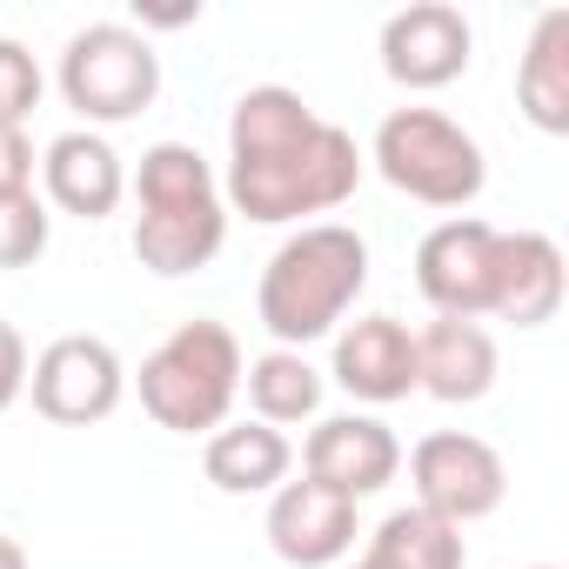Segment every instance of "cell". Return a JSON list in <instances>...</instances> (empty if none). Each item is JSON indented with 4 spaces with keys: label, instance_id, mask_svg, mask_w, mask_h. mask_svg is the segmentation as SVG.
I'll use <instances>...</instances> for the list:
<instances>
[{
    "label": "cell",
    "instance_id": "1",
    "mask_svg": "<svg viewBox=\"0 0 569 569\" xmlns=\"http://www.w3.org/2000/svg\"><path fill=\"white\" fill-rule=\"evenodd\" d=\"M362 188V148L322 121L296 88L261 81L228 108V188L221 201L261 228L329 214Z\"/></svg>",
    "mask_w": 569,
    "mask_h": 569
},
{
    "label": "cell",
    "instance_id": "2",
    "mask_svg": "<svg viewBox=\"0 0 569 569\" xmlns=\"http://www.w3.org/2000/svg\"><path fill=\"white\" fill-rule=\"evenodd\" d=\"M369 289V241L342 221H309L281 241L261 268L254 316L274 336V349H309L336 336V322Z\"/></svg>",
    "mask_w": 569,
    "mask_h": 569
},
{
    "label": "cell",
    "instance_id": "3",
    "mask_svg": "<svg viewBox=\"0 0 569 569\" xmlns=\"http://www.w3.org/2000/svg\"><path fill=\"white\" fill-rule=\"evenodd\" d=\"M134 261L148 274H194L221 254L228 241V201L201 148L188 141H154L134 168Z\"/></svg>",
    "mask_w": 569,
    "mask_h": 569
},
{
    "label": "cell",
    "instance_id": "4",
    "mask_svg": "<svg viewBox=\"0 0 569 569\" xmlns=\"http://www.w3.org/2000/svg\"><path fill=\"white\" fill-rule=\"evenodd\" d=\"M241 342H234V329H221V322H181L148 362H141V376H134V389H141V409L161 422V429H174V436H214L221 422H228V409H234V396H241Z\"/></svg>",
    "mask_w": 569,
    "mask_h": 569
},
{
    "label": "cell",
    "instance_id": "5",
    "mask_svg": "<svg viewBox=\"0 0 569 569\" xmlns=\"http://www.w3.org/2000/svg\"><path fill=\"white\" fill-rule=\"evenodd\" d=\"M369 161H376V174L396 194H409L422 208H469L482 194V181H489L482 141L462 121H449L442 108H396V114H382Z\"/></svg>",
    "mask_w": 569,
    "mask_h": 569
},
{
    "label": "cell",
    "instance_id": "6",
    "mask_svg": "<svg viewBox=\"0 0 569 569\" xmlns=\"http://www.w3.org/2000/svg\"><path fill=\"white\" fill-rule=\"evenodd\" d=\"M61 94L81 121H134L161 94V54L128 21H94L61 48Z\"/></svg>",
    "mask_w": 569,
    "mask_h": 569
},
{
    "label": "cell",
    "instance_id": "7",
    "mask_svg": "<svg viewBox=\"0 0 569 569\" xmlns=\"http://www.w3.org/2000/svg\"><path fill=\"white\" fill-rule=\"evenodd\" d=\"M409 482H416V509L442 516L449 529H469V522L496 516L502 496H509L502 456H496L482 436H469V429H436V436H422V442L409 449Z\"/></svg>",
    "mask_w": 569,
    "mask_h": 569
},
{
    "label": "cell",
    "instance_id": "8",
    "mask_svg": "<svg viewBox=\"0 0 569 569\" xmlns=\"http://www.w3.org/2000/svg\"><path fill=\"white\" fill-rule=\"evenodd\" d=\"M496 241L502 228L476 214H449L422 234L416 248V289L436 316L449 322H482L496 309Z\"/></svg>",
    "mask_w": 569,
    "mask_h": 569
},
{
    "label": "cell",
    "instance_id": "9",
    "mask_svg": "<svg viewBox=\"0 0 569 569\" xmlns=\"http://www.w3.org/2000/svg\"><path fill=\"white\" fill-rule=\"evenodd\" d=\"M28 396L48 422L61 429H88L108 422L128 396V369L114 356V342L101 336H54L34 362H28Z\"/></svg>",
    "mask_w": 569,
    "mask_h": 569
},
{
    "label": "cell",
    "instance_id": "10",
    "mask_svg": "<svg viewBox=\"0 0 569 569\" xmlns=\"http://www.w3.org/2000/svg\"><path fill=\"white\" fill-rule=\"evenodd\" d=\"M469 54H476V34H469L462 8H449V0H409V8H396L382 21V74L409 94L462 81Z\"/></svg>",
    "mask_w": 569,
    "mask_h": 569
},
{
    "label": "cell",
    "instance_id": "11",
    "mask_svg": "<svg viewBox=\"0 0 569 569\" xmlns=\"http://www.w3.org/2000/svg\"><path fill=\"white\" fill-rule=\"evenodd\" d=\"M268 549L289 569H329L356 549V502L316 476L281 482L268 496Z\"/></svg>",
    "mask_w": 569,
    "mask_h": 569
},
{
    "label": "cell",
    "instance_id": "12",
    "mask_svg": "<svg viewBox=\"0 0 569 569\" xmlns=\"http://www.w3.org/2000/svg\"><path fill=\"white\" fill-rule=\"evenodd\" d=\"M396 469H402V442H396V429L376 422V416H329V422H316L309 442H302V476L342 489L349 502L389 489Z\"/></svg>",
    "mask_w": 569,
    "mask_h": 569
},
{
    "label": "cell",
    "instance_id": "13",
    "mask_svg": "<svg viewBox=\"0 0 569 569\" xmlns=\"http://www.w3.org/2000/svg\"><path fill=\"white\" fill-rule=\"evenodd\" d=\"M41 181H48V201L61 214H81V221H108L128 194V168L108 148V134H94V128L54 134L41 154Z\"/></svg>",
    "mask_w": 569,
    "mask_h": 569
},
{
    "label": "cell",
    "instance_id": "14",
    "mask_svg": "<svg viewBox=\"0 0 569 569\" xmlns=\"http://www.w3.org/2000/svg\"><path fill=\"white\" fill-rule=\"evenodd\" d=\"M562 289H569L562 248L542 228H516V234L502 228V241H496V309L489 316H502L516 329H542V322H556Z\"/></svg>",
    "mask_w": 569,
    "mask_h": 569
},
{
    "label": "cell",
    "instance_id": "15",
    "mask_svg": "<svg viewBox=\"0 0 569 569\" xmlns=\"http://www.w3.org/2000/svg\"><path fill=\"white\" fill-rule=\"evenodd\" d=\"M336 382L356 402H402L416 389V336L396 316H362L336 336Z\"/></svg>",
    "mask_w": 569,
    "mask_h": 569
},
{
    "label": "cell",
    "instance_id": "16",
    "mask_svg": "<svg viewBox=\"0 0 569 569\" xmlns=\"http://www.w3.org/2000/svg\"><path fill=\"white\" fill-rule=\"evenodd\" d=\"M416 389H429L436 402H482L496 389V342H489V329L436 316L416 336Z\"/></svg>",
    "mask_w": 569,
    "mask_h": 569
},
{
    "label": "cell",
    "instance_id": "17",
    "mask_svg": "<svg viewBox=\"0 0 569 569\" xmlns=\"http://www.w3.org/2000/svg\"><path fill=\"white\" fill-rule=\"evenodd\" d=\"M289 462H296V442L268 429V422H221L201 449V476L221 489V496H274L289 482Z\"/></svg>",
    "mask_w": 569,
    "mask_h": 569
},
{
    "label": "cell",
    "instance_id": "18",
    "mask_svg": "<svg viewBox=\"0 0 569 569\" xmlns=\"http://www.w3.org/2000/svg\"><path fill=\"white\" fill-rule=\"evenodd\" d=\"M516 108L542 134H569V8H542L516 61Z\"/></svg>",
    "mask_w": 569,
    "mask_h": 569
},
{
    "label": "cell",
    "instance_id": "19",
    "mask_svg": "<svg viewBox=\"0 0 569 569\" xmlns=\"http://www.w3.org/2000/svg\"><path fill=\"white\" fill-rule=\"evenodd\" d=\"M241 389H248V409L254 422L268 429H289V422H309L322 409V376L302 349H268L241 369Z\"/></svg>",
    "mask_w": 569,
    "mask_h": 569
},
{
    "label": "cell",
    "instance_id": "20",
    "mask_svg": "<svg viewBox=\"0 0 569 569\" xmlns=\"http://www.w3.org/2000/svg\"><path fill=\"white\" fill-rule=\"evenodd\" d=\"M376 569H462L469 562V549H462V529H449L442 516H429V509H389L382 522H376V536H369V549H362Z\"/></svg>",
    "mask_w": 569,
    "mask_h": 569
},
{
    "label": "cell",
    "instance_id": "21",
    "mask_svg": "<svg viewBox=\"0 0 569 569\" xmlns=\"http://www.w3.org/2000/svg\"><path fill=\"white\" fill-rule=\"evenodd\" d=\"M48 234H54V214L34 188L0 194V268H34L48 254Z\"/></svg>",
    "mask_w": 569,
    "mask_h": 569
},
{
    "label": "cell",
    "instance_id": "22",
    "mask_svg": "<svg viewBox=\"0 0 569 569\" xmlns=\"http://www.w3.org/2000/svg\"><path fill=\"white\" fill-rule=\"evenodd\" d=\"M41 61L14 41V34H0V121L8 128H21L34 108H41Z\"/></svg>",
    "mask_w": 569,
    "mask_h": 569
},
{
    "label": "cell",
    "instance_id": "23",
    "mask_svg": "<svg viewBox=\"0 0 569 569\" xmlns=\"http://www.w3.org/2000/svg\"><path fill=\"white\" fill-rule=\"evenodd\" d=\"M28 188H34V141L28 128L0 121V194H28Z\"/></svg>",
    "mask_w": 569,
    "mask_h": 569
},
{
    "label": "cell",
    "instance_id": "24",
    "mask_svg": "<svg viewBox=\"0 0 569 569\" xmlns=\"http://www.w3.org/2000/svg\"><path fill=\"white\" fill-rule=\"evenodd\" d=\"M28 396V342L14 322H0V409H14Z\"/></svg>",
    "mask_w": 569,
    "mask_h": 569
},
{
    "label": "cell",
    "instance_id": "25",
    "mask_svg": "<svg viewBox=\"0 0 569 569\" xmlns=\"http://www.w3.org/2000/svg\"><path fill=\"white\" fill-rule=\"evenodd\" d=\"M0 569H28V549H21L8 529H0Z\"/></svg>",
    "mask_w": 569,
    "mask_h": 569
},
{
    "label": "cell",
    "instance_id": "26",
    "mask_svg": "<svg viewBox=\"0 0 569 569\" xmlns=\"http://www.w3.org/2000/svg\"><path fill=\"white\" fill-rule=\"evenodd\" d=\"M356 569H376V562H369V556H362V562H356Z\"/></svg>",
    "mask_w": 569,
    "mask_h": 569
},
{
    "label": "cell",
    "instance_id": "27",
    "mask_svg": "<svg viewBox=\"0 0 569 569\" xmlns=\"http://www.w3.org/2000/svg\"><path fill=\"white\" fill-rule=\"evenodd\" d=\"M529 569H556V562H529Z\"/></svg>",
    "mask_w": 569,
    "mask_h": 569
}]
</instances>
